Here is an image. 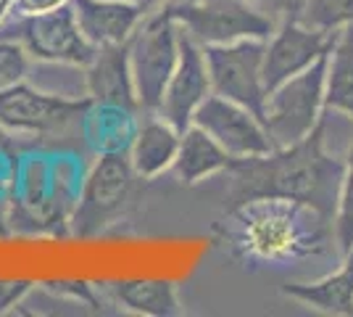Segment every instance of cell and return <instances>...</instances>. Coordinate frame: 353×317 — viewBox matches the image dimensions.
<instances>
[{"label": "cell", "mask_w": 353, "mask_h": 317, "mask_svg": "<svg viewBox=\"0 0 353 317\" xmlns=\"http://www.w3.org/2000/svg\"><path fill=\"white\" fill-rule=\"evenodd\" d=\"M324 114V59L309 66L306 72L285 79L282 85L266 93L264 124L274 148L293 146L298 140L309 137Z\"/></svg>", "instance_id": "8992f818"}, {"label": "cell", "mask_w": 353, "mask_h": 317, "mask_svg": "<svg viewBox=\"0 0 353 317\" xmlns=\"http://www.w3.org/2000/svg\"><path fill=\"white\" fill-rule=\"evenodd\" d=\"M264 43L266 40H237L227 46H206V66L211 93L230 98L264 117Z\"/></svg>", "instance_id": "9c48e42d"}, {"label": "cell", "mask_w": 353, "mask_h": 317, "mask_svg": "<svg viewBox=\"0 0 353 317\" xmlns=\"http://www.w3.org/2000/svg\"><path fill=\"white\" fill-rule=\"evenodd\" d=\"M63 6H72V0H16L14 14L16 16H34V14H48Z\"/></svg>", "instance_id": "4316f807"}, {"label": "cell", "mask_w": 353, "mask_h": 317, "mask_svg": "<svg viewBox=\"0 0 353 317\" xmlns=\"http://www.w3.org/2000/svg\"><path fill=\"white\" fill-rule=\"evenodd\" d=\"M179 130L163 119L156 111H140V124L130 146V164L143 180H156L166 172H172V164L179 148Z\"/></svg>", "instance_id": "9a60e30c"}, {"label": "cell", "mask_w": 353, "mask_h": 317, "mask_svg": "<svg viewBox=\"0 0 353 317\" xmlns=\"http://www.w3.org/2000/svg\"><path fill=\"white\" fill-rule=\"evenodd\" d=\"M208 95H211V79H208L206 53L182 30L179 61L174 66V75L169 77V85L163 90L161 106L156 114H161L163 119L182 133L185 127L192 124L198 106L203 104Z\"/></svg>", "instance_id": "7c38bea8"}, {"label": "cell", "mask_w": 353, "mask_h": 317, "mask_svg": "<svg viewBox=\"0 0 353 317\" xmlns=\"http://www.w3.org/2000/svg\"><path fill=\"white\" fill-rule=\"evenodd\" d=\"M282 294L293 302L309 307L314 312L335 317L353 315V249L343 254V262L335 272L311 283H285Z\"/></svg>", "instance_id": "ac0fdd59"}, {"label": "cell", "mask_w": 353, "mask_h": 317, "mask_svg": "<svg viewBox=\"0 0 353 317\" xmlns=\"http://www.w3.org/2000/svg\"><path fill=\"white\" fill-rule=\"evenodd\" d=\"M172 14L201 48L237 40H269L277 27L245 0H174Z\"/></svg>", "instance_id": "52a82bcc"}, {"label": "cell", "mask_w": 353, "mask_h": 317, "mask_svg": "<svg viewBox=\"0 0 353 317\" xmlns=\"http://www.w3.org/2000/svg\"><path fill=\"white\" fill-rule=\"evenodd\" d=\"M298 21H303L311 30L335 35L353 24V0H303Z\"/></svg>", "instance_id": "44dd1931"}, {"label": "cell", "mask_w": 353, "mask_h": 317, "mask_svg": "<svg viewBox=\"0 0 353 317\" xmlns=\"http://www.w3.org/2000/svg\"><path fill=\"white\" fill-rule=\"evenodd\" d=\"M235 159L221 148L206 130L198 124H190L179 135V148L172 164V175L179 185H201L203 180H211L216 175H224Z\"/></svg>", "instance_id": "e0dca14e"}, {"label": "cell", "mask_w": 353, "mask_h": 317, "mask_svg": "<svg viewBox=\"0 0 353 317\" xmlns=\"http://www.w3.org/2000/svg\"><path fill=\"white\" fill-rule=\"evenodd\" d=\"M179 40L182 27L172 14V6H166L148 14L127 43L140 111H159L169 77L179 61Z\"/></svg>", "instance_id": "5b68a950"}, {"label": "cell", "mask_w": 353, "mask_h": 317, "mask_svg": "<svg viewBox=\"0 0 353 317\" xmlns=\"http://www.w3.org/2000/svg\"><path fill=\"white\" fill-rule=\"evenodd\" d=\"M324 119L309 137L293 146L274 148L253 159H235L224 172L230 177V206L237 209L261 198H285L306 204L332 222L345 159L327 151Z\"/></svg>", "instance_id": "6da1fadb"}, {"label": "cell", "mask_w": 353, "mask_h": 317, "mask_svg": "<svg viewBox=\"0 0 353 317\" xmlns=\"http://www.w3.org/2000/svg\"><path fill=\"white\" fill-rule=\"evenodd\" d=\"M34 283L32 280H0V315L16 312L21 302L32 294Z\"/></svg>", "instance_id": "cb8c5ba5"}, {"label": "cell", "mask_w": 353, "mask_h": 317, "mask_svg": "<svg viewBox=\"0 0 353 317\" xmlns=\"http://www.w3.org/2000/svg\"><path fill=\"white\" fill-rule=\"evenodd\" d=\"M324 108L353 122V24L332 35L324 56Z\"/></svg>", "instance_id": "ffe728a7"}, {"label": "cell", "mask_w": 353, "mask_h": 317, "mask_svg": "<svg viewBox=\"0 0 353 317\" xmlns=\"http://www.w3.org/2000/svg\"><path fill=\"white\" fill-rule=\"evenodd\" d=\"M85 90L90 101L127 106L140 111L127 46L95 48V56L85 66Z\"/></svg>", "instance_id": "5bb4252c"}, {"label": "cell", "mask_w": 353, "mask_h": 317, "mask_svg": "<svg viewBox=\"0 0 353 317\" xmlns=\"http://www.w3.org/2000/svg\"><path fill=\"white\" fill-rule=\"evenodd\" d=\"M6 148H16V143H14V135L0 127V151H6Z\"/></svg>", "instance_id": "4dcf8cb0"}, {"label": "cell", "mask_w": 353, "mask_h": 317, "mask_svg": "<svg viewBox=\"0 0 353 317\" xmlns=\"http://www.w3.org/2000/svg\"><path fill=\"white\" fill-rule=\"evenodd\" d=\"M8 233H11V227H8V196H0V238Z\"/></svg>", "instance_id": "f1b7e54d"}, {"label": "cell", "mask_w": 353, "mask_h": 317, "mask_svg": "<svg viewBox=\"0 0 353 317\" xmlns=\"http://www.w3.org/2000/svg\"><path fill=\"white\" fill-rule=\"evenodd\" d=\"M245 3H250L256 11H261L264 16H269L274 24H282L288 19H298L303 0H245Z\"/></svg>", "instance_id": "484cf974"}, {"label": "cell", "mask_w": 353, "mask_h": 317, "mask_svg": "<svg viewBox=\"0 0 353 317\" xmlns=\"http://www.w3.org/2000/svg\"><path fill=\"white\" fill-rule=\"evenodd\" d=\"M0 37L19 40L32 61L88 66L95 56V48L85 40L72 6L34 16L11 14V19L0 27Z\"/></svg>", "instance_id": "ba28073f"}, {"label": "cell", "mask_w": 353, "mask_h": 317, "mask_svg": "<svg viewBox=\"0 0 353 317\" xmlns=\"http://www.w3.org/2000/svg\"><path fill=\"white\" fill-rule=\"evenodd\" d=\"M14 6L16 0H0V27L11 19V14H14Z\"/></svg>", "instance_id": "f546056e"}, {"label": "cell", "mask_w": 353, "mask_h": 317, "mask_svg": "<svg viewBox=\"0 0 353 317\" xmlns=\"http://www.w3.org/2000/svg\"><path fill=\"white\" fill-rule=\"evenodd\" d=\"M32 59L19 40L0 37V93L30 77Z\"/></svg>", "instance_id": "603a6c76"}, {"label": "cell", "mask_w": 353, "mask_h": 317, "mask_svg": "<svg viewBox=\"0 0 353 317\" xmlns=\"http://www.w3.org/2000/svg\"><path fill=\"white\" fill-rule=\"evenodd\" d=\"M140 124V111L117 104L90 101L82 117V143L92 156L130 153V146Z\"/></svg>", "instance_id": "2e32d148"}, {"label": "cell", "mask_w": 353, "mask_h": 317, "mask_svg": "<svg viewBox=\"0 0 353 317\" xmlns=\"http://www.w3.org/2000/svg\"><path fill=\"white\" fill-rule=\"evenodd\" d=\"M192 124L206 130L232 159H253L274 151L269 130L256 111L214 93L198 106Z\"/></svg>", "instance_id": "30bf717a"}, {"label": "cell", "mask_w": 353, "mask_h": 317, "mask_svg": "<svg viewBox=\"0 0 353 317\" xmlns=\"http://www.w3.org/2000/svg\"><path fill=\"white\" fill-rule=\"evenodd\" d=\"M127 3H132V6H137L143 14H153V11H161V8H166V6H172L174 0H127Z\"/></svg>", "instance_id": "83f0119b"}, {"label": "cell", "mask_w": 353, "mask_h": 317, "mask_svg": "<svg viewBox=\"0 0 353 317\" xmlns=\"http://www.w3.org/2000/svg\"><path fill=\"white\" fill-rule=\"evenodd\" d=\"M332 35L311 30L298 19H288L274 27L264 43V82L266 90L282 85L285 79L306 72L327 56Z\"/></svg>", "instance_id": "8fae6325"}, {"label": "cell", "mask_w": 353, "mask_h": 317, "mask_svg": "<svg viewBox=\"0 0 353 317\" xmlns=\"http://www.w3.org/2000/svg\"><path fill=\"white\" fill-rule=\"evenodd\" d=\"M143 177L130 164L127 153H105L85 172L79 201L72 214V233L79 238L101 236L121 222L132 209Z\"/></svg>", "instance_id": "277c9868"}, {"label": "cell", "mask_w": 353, "mask_h": 317, "mask_svg": "<svg viewBox=\"0 0 353 317\" xmlns=\"http://www.w3.org/2000/svg\"><path fill=\"white\" fill-rule=\"evenodd\" d=\"M332 233H335V249L348 254L353 249V140L345 153V169H343V182L338 193V209L332 217Z\"/></svg>", "instance_id": "7402d4cb"}, {"label": "cell", "mask_w": 353, "mask_h": 317, "mask_svg": "<svg viewBox=\"0 0 353 317\" xmlns=\"http://www.w3.org/2000/svg\"><path fill=\"white\" fill-rule=\"evenodd\" d=\"M108 296L127 312L143 317H174L182 312L179 294L172 280L163 278H124L108 283Z\"/></svg>", "instance_id": "d6986e66"}, {"label": "cell", "mask_w": 353, "mask_h": 317, "mask_svg": "<svg viewBox=\"0 0 353 317\" xmlns=\"http://www.w3.org/2000/svg\"><path fill=\"white\" fill-rule=\"evenodd\" d=\"M79 30L92 48L127 46L145 14L127 0H72Z\"/></svg>", "instance_id": "4fadbf2b"}, {"label": "cell", "mask_w": 353, "mask_h": 317, "mask_svg": "<svg viewBox=\"0 0 353 317\" xmlns=\"http://www.w3.org/2000/svg\"><path fill=\"white\" fill-rule=\"evenodd\" d=\"M235 246L245 257L256 259H293L316 254L335 243L332 222L298 201L261 198L237 206Z\"/></svg>", "instance_id": "7a4b0ae2"}, {"label": "cell", "mask_w": 353, "mask_h": 317, "mask_svg": "<svg viewBox=\"0 0 353 317\" xmlns=\"http://www.w3.org/2000/svg\"><path fill=\"white\" fill-rule=\"evenodd\" d=\"M45 288L50 294H59V296L72 299L74 304H90V307L98 304L95 288L90 286V283H85V280H56V283H45Z\"/></svg>", "instance_id": "d4e9b609"}, {"label": "cell", "mask_w": 353, "mask_h": 317, "mask_svg": "<svg viewBox=\"0 0 353 317\" xmlns=\"http://www.w3.org/2000/svg\"><path fill=\"white\" fill-rule=\"evenodd\" d=\"M90 98H69L24 79L0 93V127L14 137L56 143L77 135L82 140V117Z\"/></svg>", "instance_id": "3957f363"}]
</instances>
